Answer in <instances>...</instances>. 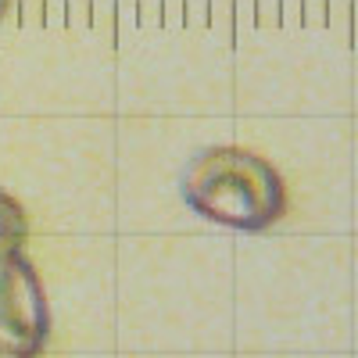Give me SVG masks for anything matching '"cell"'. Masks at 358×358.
Masks as SVG:
<instances>
[{
	"label": "cell",
	"instance_id": "7a4b0ae2",
	"mask_svg": "<svg viewBox=\"0 0 358 358\" xmlns=\"http://www.w3.org/2000/svg\"><path fill=\"white\" fill-rule=\"evenodd\" d=\"M50 334V305L25 251L0 262V348L40 355Z\"/></svg>",
	"mask_w": 358,
	"mask_h": 358
},
{
	"label": "cell",
	"instance_id": "6da1fadb",
	"mask_svg": "<svg viewBox=\"0 0 358 358\" xmlns=\"http://www.w3.org/2000/svg\"><path fill=\"white\" fill-rule=\"evenodd\" d=\"M179 197L194 215L236 233L273 229L290 204L280 169L233 143L197 151L179 172Z\"/></svg>",
	"mask_w": 358,
	"mask_h": 358
},
{
	"label": "cell",
	"instance_id": "5b68a950",
	"mask_svg": "<svg viewBox=\"0 0 358 358\" xmlns=\"http://www.w3.org/2000/svg\"><path fill=\"white\" fill-rule=\"evenodd\" d=\"M4 8H8V0H0V18H4Z\"/></svg>",
	"mask_w": 358,
	"mask_h": 358
},
{
	"label": "cell",
	"instance_id": "277c9868",
	"mask_svg": "<svg viewBox=\"0 0 358 358\" xmlns=\"http://www.w3.org/2000/svg\"><path fill=\"white\" fill-rule=\"evenodd\" d=\"M0 358H33V355H18V351H8V348H0Z\"/></svg>",
	"mask_w": 358,
	"mask_h": 358
},
{
	"label": "cell",
	"instance_id": "3957f363",
	"mask_svg": "<svg viewBox=\"0 0 358 358\" xmlns=\"http://www.w3.org/2000/svg\"><path fill=\"white\" fill-rule=\"evenodd\" d=\"M29 241V215L22 201H15L8 190H0V262L8 255H18Z\"/></svg>",
	"mask_w": 358,
	"mask_h": 358
}]
</instances>
